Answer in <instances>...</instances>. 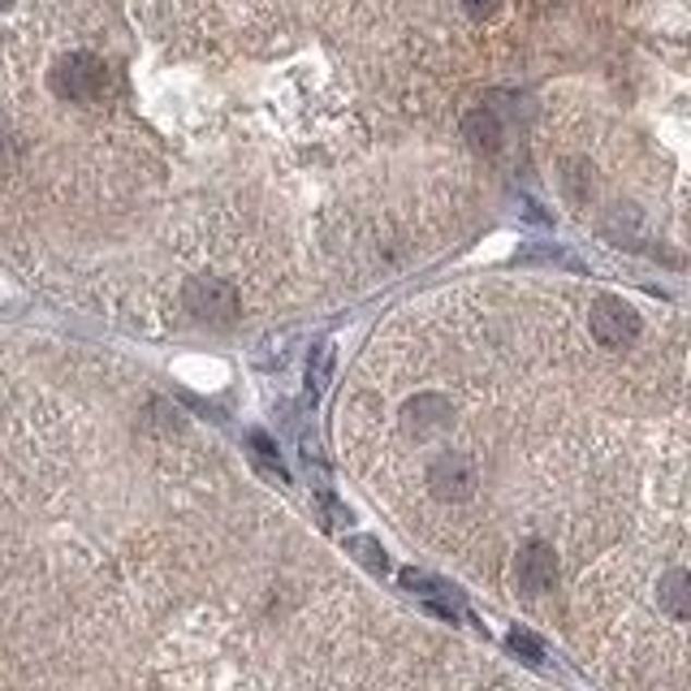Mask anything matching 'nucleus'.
I'll use <instances>...</instances> for the list:
<instances>
[{"instance_id": "f257e3e1", "label": "nucleus", "mask_w": 691, "mask_h": 691, "mask_svg": "<svg viewBox=\"0 0 691 691\" xmlns=\"http://www.w3.org/2000/svg\"><path fill=\"white\" fill-rule=\"evenodd\" d=\"M424 484H428V497L446 501V506H459V501H471L480 493V462L466 450H446L428 462L424 471Z\"/></svg>"}, {"instance_id": "f03ea898", "label": "nucleus", "mask_w": 691, "mask_h": 691, "mask_svg": "<svg viewBox=\"0 0 691 691\" xmlns=\"http://www.w3.org/2000/svg\"><path fill=\"white\" fill-rule=\"evenodd\" d=\"M587 329L592 338L605 346V350H627V346L640 338V312L614 294L596 299L592 312H587Z\"/></svg>"}, {"instance_id": "7ed1b4c3", "label": "nucleus", "mask_w": 691, "mask_h": 691, "mask_svg": "<svg viewBox=\"0 0 691 691\" xmlns=\"http://www.w3.org/2000/svg\"><path fill=\"white\" fill-rule=\"evenodd\" d=\"M558 575H562V562H558L554 545L532 541V545H523V549H519V558H514V583H519L528 596L549 592V587L558 583Z\"/></svg>"}, {"instance_id": "20e7f679", "label": "nucleus", "mask_w": 691, "mask_h": 691, "mask_svg": "<svg viewBox=\"0 0 691 691\" xmlns=\"http://www.w3.org/2000/svg\"><path fill=\"white\" fill-rule=\"evenodd\" d=\"M462 138H466L475 151H484V156L501 151V138H506L501 113H497L493 105H475V109H466V113H462Z\"/></svg>"}, {"instance_id": "39448f33", "label": "nucleus", "mask_w": 691, "mask_h": 691, "mask_svg": "<svg viewBox=\"0 0 691 691\" xmlns=\"http://www.w3.org/2000/svg\"><path fill=\"white\" fill-rule=\"evenodd\" d=\"M657 605L666 618L675 622H691V571L688 567H670L657 579Z\"/></svg>"}, {"instance_id": "423d86ee", "label": "nucleus", "mask_w": 691, "mask_h": 691, "mask_svg": "<svg viewBox=\"0 0 691 691\" xmlns=\"http://www.w3.org/2000/svg\"><path fill=\"white\" fill-rule=\"evenodd\" d=\"M350 554H354L367 571H376V575H385V567H389V562H385V554H380V545H376V541H367V536H354V541H350Z\"/></svg>"}, {"instance_id": "0eeeda50", "label": "nucleus", "mask_w": 691, "mask_h": 691, "mask_svg": "<svg viewBox=\"0 0 691 691\" xmlns=\"http://www.w3.org/2000/svg\"><path fill=\"white\" fill-rule=\"evenodd\" d=\"M510 648H514L519 657H528V662H541V657H545L541 640H536V635H528V631H510Z\"/></svg>"}]
</instances>
